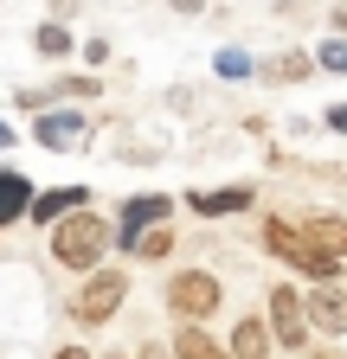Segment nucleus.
Instances as JSON below:
<instances>
[{
	"instance_id": "nucleus-12",
	"label": "nucleus",
	"mask_w": 347,
	"mask_h": 359,
	"mask_svg": "<svg viewBox=\"0 0 347 359\" xmlns=\"http://www.w3.org/2000/svg\"><path fill=\"white\" fill-rule=\"evenodd\" d=\"M167 353H174V359H232V353L212 340L199 321H181V334H174V346H167Z\"/></svg>"
},
{
	"instance_id": "nucleus-20",
	"label": "nucleus",
	"mask_w": 347,
	"mask_h": 359,
	"mask_svg": "<svg viewBox=\"0 0 347 359\" xmlns=\"http://www.w3.org/2000/svg\"><path fill=\"white\" fill-rule=\"evenodd\" d=\"M328 128H334V135H347V103H334V109H328Z\"/></svg>"
},
{
	"instance_id": "nucleus-8",
	"label": "nucleus",
	"mask_w": 347,
	"mask_h": 359,
	"mask_svg": "<svg viewBox=\"0 0 347 359\" xmlns=\"http://www.w3.org/2000/svg\"><path fill=\"white\" fill-rule=\"evenodd\" d=\"M77 205H91V193H84V187H52V193H32V199H26V218H32V224H52V218H65V212H77Z\"/></svg>"
},
{
	"instance_id": "nucleus-22",
	"label": "nucleus",
	"mask_w": 347,
	"mask_h": 359,
	"mask_svg": "<svg viewBox=\"0 0 347 359\" xmlns=\"http://www.w3.org/2000/svg\"><path fill=\"white\" fill-rule=\"evenodd\" d=\"M167 7H174V13H199L206 0H167Z\"/></svg>"
},
{
	"instance_id": "nucleus-13",
	"label": "nucleus",
	"mask_w": 347,
	"mask_h": 359,
	"mask_svg": "<svg viewBox=\"0 0 347 359\" xmlns=\"http://www.w3.org/2000/svg\"><path fill=\"white\" fill-rule=\"evenodd\" d=\"M26 199H32V180L13 173V167H0V231H7L13 218H26Z\"/></svg>"
},
{
	"instance_id": "nucleus-10",
	"label": "nucleus",
	"mask_w": 347,
	"mask_h": 359,
	"mask_svg": "<svg viewBox=\"0 0 347 359\" xmlns=\"http://www.w3.org/2000/svg\"><path fill=\"white\" fill-rule=\"evenodd\" d=\"M187 205L199 218H232V212H251V187H219V193H187Z\"/></svg>"
},
{
	"instance_id": "nucleus-16",
	"label": "nucleus",
	"mask_w": 347,
	"mask_h": 359,
	"mask_svg": "<svg viewBox=\"0 0 347 359\" xmlns=\"http://www.w3.org/2000/svg\"><path fill=\"white\" fill-rule=\"evenodd\" d=\"M212 71H219L225 83H244V77H251L257 65H251V52H238V45H225V52H219V58H212Z\"/></svg>"
},
{
	"instance_id": "nucleus-5",
	"label": "nucleus",
	"mask_w": 347,
	"mask_h": 359,
	"mask_svg": "<svg viewBox=\"0 0 347 359\" xmlns=\"http://www.w3.org/2000/svg\"><path fill=\"white\" fill-rule=\"evenodd\" d=\"M296 238L309 244L315 257H347V218L341 212H302V224H296Z\"/></svg>"
},
{
	"instance_id": "nucleus-7",
	"label": "nucleus",
	"mask_w": 347,
	"mask_h": 359,
	"mask_svg": "<svg viewBox=\"0 0 347 359\" xmlns=\"http://www.w3.org/2000/svg\"><path fill=\"white\" fill-rule=\"evenodd\" d=\"M302 314H309L315 334H347V295H341L334 283H315L309 302H302Z\"/></svg>"
},
{
	"instance_id": "nucleus-2",
	"label": "nucleus",
	"mask_w": 347,
	"mask_h": 359,
	"mask_svg": "<svg viewBox=\"0 0 347 359\" xmlns=\"http://www.w3.org/2000/svg\"><path fill=\"white\" fill-rule=\"evenodd\" d=\"M219 302H225V289H219L212 269H181V276H167V314L174 321H212Z\"/></svg>"
},
{
	"instance_id": "nucleus-14",
	"label": "nucleus",
	"mask_w": 347,
	"mask_h": 359,
	"mask_svg": "<svg viewBox=\"0 0 347 359\" xmlns=\"http://www.w3.org/2000/svg\"><path fill=\"white\" fill-rule=\"evenodd\" d=\"M129 250H136L142 263H161V257L174 250V231H167V224H148V231H136V238H129Z\"/></svg>"
},
{
	"instance_id": "nucleus-3",
	"label": "nucleus",
	"mask_w": 347,
	"mask_h": 359,
	"mask_svg": "<svg viewBox=\"0 0 347 359\" xmlns=\"http://www.w3.org/2000/svg\"><path fill=\"white\" fill-rule=\"evenodd\" d=\"M122 295H129V276H122V269H103V263H97L91 276H84L77 302H71V321H77V327H103V321H116Z\"/></svg>"
},
{
	"instance_id": "nucleus-17",
	"label": "nucleus",
	"mask_w": 347,
	"mask_h": 359,
	"mask_svg": "<svg viewBox=\"0 0 347 359\" xmlns=\"http://www.w3.org/2000/svg\"><path fill=\"white\" fill-rule=\"evenodd\" d=\"M309 71V58L302 52H283V58H270V65H257V77H270V83H289V77H302Z\"/></svg>"
},
{
	"instance_id": "nucleus-15",
	"label": "nucleus",
	"mask_w": 347,
	"mask_h": 359,
	"mask_svg": "<svg viewBox=\"0 0 347 359\" xmlns=\"http://www.w3.org/2000/svg\"><path fill=\"white\" fill-rule=\"evenodd\" d=\"M32 45H39V58H71V32H65V20H46L32 32Z\"/></svg>"
},
{
	"instance_id": "nucleus-6",
	"label": "nucleus",
	"mask_w": 347,
	"mask_h": 359,
	"mask_svg": "<svg viewBox=\"0 0 347 359\" xmlns=\"http://www.w3.org/2000/svg\"><path fill=\"white\" fill-rule=\"evenodd\" d=\"M167 212H174V199H167V193H136V199H122V218H116V238L129 244L136 231H148V224H167Z\"/></svg>"
},
{
	"instance_id": "nucleus-26",
	"label": "nucleus",
	"mask_w": 347,
	"mask_h": 359,
	"mask_svg": "<svg viewBox=\"0 0 347 359\" xmlns=\"http://www.w3.org/2000/svg\"><path fill=\"white\" fill-rule=\"evenodd\" d=\"M315 359H341V353H315Z\"/></svg>"
},
{
	"instance_id": "nucleus-27",
	"label": "nucleus",
	"mask_w": 347,
	"mask_h": 359,
	"mask_svg": "<svg viewBox=\"0 0 347 359\" xmlns=\"http://www.w3.org/2000/svg\"><path fill=\"white\" fill-rule=\"evenodd\" d=\"M103 359H129V353H103Z\"/></svg>"
},
{
	"instance_id": "nucleus-9",
	"label": "nucleus",
	"mask_w": 347,
	"mask_h": 359,
	"mask_svg": "<svg viewBox=\"0 0 347 359\" xmlns=\"http://www.w3.org/2000/svg\"><path fill=\"white\" fill-rule=\"evenodd\" d=\"M77 135H84V116L77 109H46V116L32 122V142L39 148H71Z\"/></svg>"
},
{
	"instance_id": "nucleus-1",
	"label": "nucleus",
	"mask_w": 347,
	"mask_h": 359,
	"mask_svg": "<svg viewBox=\"0 0 347 359\" xmlns=\"http://www.w3.org/2000/svg\"><path fill=\"white\" fill-rule=\"evenodd\" d=\"M110 244H116V224L103 218V212H65V218H52V257L65 263V269H77V276H91V269L110 257Z\"/></svg>"
},
{
	"instance_id": "nucleus-21",
	"label": "nucleus",
	"mask_w": 347,
	"mask_h": 359,
	"mask_svg": "<svg viewBox=\"0 0 347 359\" xmlns=\"http://www.w3.org/2000/svg\"><path fill=\"white\" fill-rule=\"evenodd\" d=\"M136 359H174V353H167V346H155V340H148V346H142V353H136Z\"/></svg>"
},
{
	"instance_id": "nucleus-4",
	"label": "nucleus",
	"mask_w": 347,
	"mask_h": 359,
	"mask_svg": "<svg viewBox=\"0 0 347 359\" xmlns=\"http://www.w3.org/2000/svg\"><path fill=\"white\" fill-rule=\"evenodd\" d=\"M270 340L277 346H289V353H309V314H302V295L289 289V283H277L270 289Z\"/></svg>"
},
{
	"instance_id": "nucleus-11",
	"label": "nucleus",
	"mask_w": 347,
	"mask_h": 359,
	"mask_svg": "<svg viewBox=\"0 0 347 359\" xmlns=\"http://www.w3.org/2000/svg\"><path fill=\"white\" fill-rule=\"evenodd\" d=\"M270 346H277L270 327L257 321V314H244V321L232 327V346H225V353H232V359H270Z\"/></svg>"
},
{
	"instance_id": "nucleus-23",
	"label": "nucleus",
	"mask_w": 347,
	"mask_h": 359,
	"mask_svg": "<svg viewBox=\"0 0 347 359\" xmlns=\"http://www.w3.org/2000/svg\"><path fill=\"white\" fill-rule=\"evenodd\" d=\"M52 359H91V353H84V346H58Z\"/></svg>"
},
{
	"instance_id": "nucleus-25",
	"label": "nucleus",
	"mask_w": 347,
	"mask_h": 359,
	"mask_svg": "<svg viewBox=\"0 0 347 359\" xmlns=\"http://www.w3.org/2000/svg\"><path fill=\"white\" fill-rule=\"evenodd\" d=\"M0 148H13V128H7V122H0Z\"/></svg>"
},
{
	"instance_id": "nucleus-24",
	"label": "nucleus",
	"mask_w": 347,
	"mask_h": 359,
	"mask_svg": "<svg viewBox=\"0 0 347 359\" xmlns=\"http://www.w3.org/2000/svg\"><path fill=\"white\" fill-rule=\"evenodd\" d=\"M334 32H341V39H347V7H334Z\"/></svg>"
},
{
	"instance_id": "nucleus-19",
	"label": "nucleus",
	"mask_w": 347,
	"mask_h": 359,
	"mask_svg": "<svg viewBox=\"0 0 347 359\" xmlns=\"http://www.w3.org/2000/svg\"><path fill=\"white\" fill-rule=\"evenodd\" d=\"M52 97H97V77H65L52 83Z\"/></svg>"
},
{
	"instance_id": "nucleus-18",
	"label": "nucleus",
	"mask_w": 347,
	"mask_h": 359,
	"mask_svg": "<svg viewBox=\"0 0 347 359\" xmlns=\"http://www.w3.org/2000/svg\"><path fill=\"white\" fill-rule=\"evenodd\" d=\"M315 58H322V71H334V77H347V39L334 32V39L322 45V52H315Z\"/></svg>"
}]
</instances>
